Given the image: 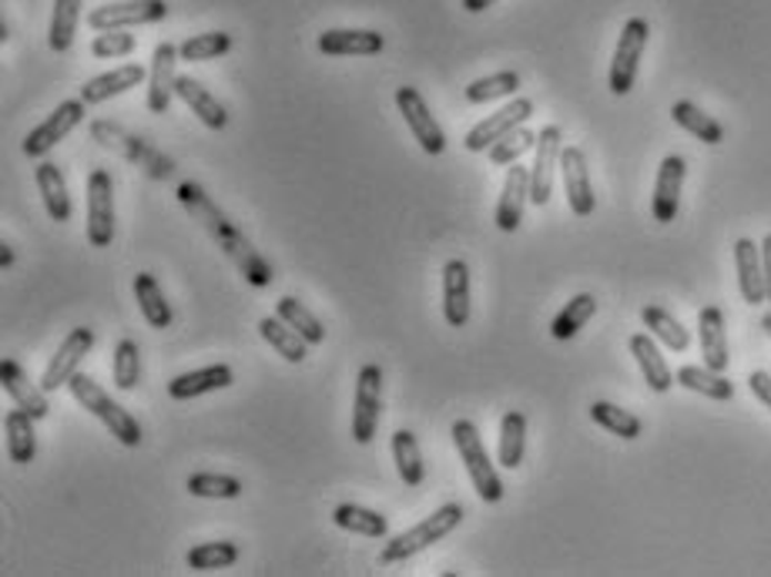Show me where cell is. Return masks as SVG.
<instances>
[{"label": "cell", "mask_w": 771, "mask_h": 577, "mask_svg": "<svg viewBox=\"0 0 771 577\" xmlns=\"http://www.w3.org/2000/svg\"><path fill=\"white\" fill-rule=\"evenodd\" d=\"M443 316L453 330L470 323V265L463 259L443 265Z\"/></svg>", "instance_id": "15"}, {"label": "cell", "mask_w": 771, "mask_h": 577, "mask_svg": "<svg viewBox=\"0 0 771 577\" xmlns=\"http://www.w3.org/2000/svg\"><path fill=\"white\" fill-rule=\"evenodd\" d=\"M179 202H182V209L192 215V222H199L215 242H222V239H229L232 232H235V225L229 222V215L205 195V189L202 185H195V182H182L179 185Z\"/></svg>", "instance_id": "17"}, {"label": "cell", "mask_w": 771, "mask_h": 577, "mask_svg": "<svg viewBox=\"0 0 771 577\" xmlns=\"http://www.w3.org/2000/svg\"><path fill=\"white\" fill-rule=\"evenodd\" d=\"M81 4H84V0H54L51 31H48L51 51H58V54L71 51L74 34H78V21H81Z\"/></svg>", "instance_id": "41"}, {"label": "cell", "mask_w": 771, "mask_h": 577, "mask_svg": "<svg viewBox=\"0 0 771 577\" xmlns=\"http://www.w3.org/2000/svg\"><path fill=\"white\" fill-rule=\"evenodd\" d=\"M134 300H138V310L141 316L148 320L151 330H169L172 326V306L162 293L159 279H154L151 272H138L134 275Z\"/></svg>", "instance_id": "26"}, {"label": "cell", "mask_w": 771, "mask_h": 577, "mask_svg": "<svg viewBox=\"0 0 771 577\" xmlns=\"http://www.w3.org/2000/svg\"><path fill=\"white\" fill-rule=\"evenodd\" d=\"M674 379H678L684 389L701 393V396H708V399H714V403H728V399L734 396V383H731L724 373L711 370V366H681V370L674 373Z\"/></svg>", "instance_id": "31"}, {"label": "cell", "mask_w": 771, "mask_h": 577, "mask_svg": "<svg viewBox=\"0 0 771 577\" xmlns=\"http://www.w3.org/2000/svg\"><path fill=\"white\" fill-rule=\"evenodd\" d=\"M0 383H4V393L14 399V406L28 409L34 419H44L51 413L48 406V389L44 386H34L28 379V373L14 363V360H4L0 363Z\"/></svg>", "instance_id": "21"}, {"label": "cell", "mask_w": 771, "mask_h": 577, "mask_svg": "<svg viewBox=\"0 0 771 577\" xmlns=\"http://www.w3.org/2000/svg\"><path fill=\"white\" fill-rule=\"evenodd\" d=\"M684 175H688V165L681 155H668L658 169V179H655V199H651V212H655V222L668 225L678 219V209H681V185H684Z\"/></svg>", "instance_id": "16"}, {"label": "cell", "mask_w": 771, "mask_h": 577, "mask_svg": "<svg viewBox=\"0 0 771 577\" xmlns=\"http://www.w3.org/2000/svg\"><path fill=\"white\" fill-rule=\"evenodd\" d=\"M453 444H456V454L463 460V467H467L470 480H474V490L484 504H500L504 500V484L497 477V467L480 441V429L477 423L470 419H456L453 423Z\"/></svg>", "instance_id": "1"}, {"label": "cell", "mask_w": 771, "mask_h": 577, "mask_svg": "<svg viewBox=\"0 0 771 577\" xmlns=\"http://www.w3.org/2000/svg\"><path fill=\"white\" fill-rule=\"evenodd\" d=\"M671 118H674V124H681L688 134H694L704 144H721L724 141V128L711 114H704L698 104H691V101H674Z\"/></svg>", "instance_id": "40"}, {"label": "cell", "mask_w": 771, "mask_h": 577, "mask_svg": "<svg viewBox=\"0 0 771 577\" xmlns=\"http://www.w3.org/2000/svg\"><path fill=\"white\" fill-rule=\"evenodd\" d=\"M698 340H701V356L704 366L724 373L731 363V350H728V330H724V313L718 306H704L698 313Z\"/></svg>", "instance_id": "22"}, {"label": "cell", "mask_w": 771, "mask_h": 577, "mask_svg": "<svg viewBox=\"0 0 771 577\" xmlns=\"http://www.w3.org/2000/svg\"><path fill=\"white\" fill-rule=\"evenodd\" d=\"M114 239V185L104 169L88 175V242L108 249Z\"/></svg>", "instance_id": "10"}, {"label": "cell", "mask_w": 771, "mask_h": 577, "mask_svg": "<svg viewBox=\"0 0 771 577\" xmlns=\"http://www.w3.org/2000/svg\"><path fill=\"white\" fill-rule=\"evenodd\" d=\"M68 389H71V396H74L91 416H98V419L111 429V437H114L121 447H138V444H141V423H138L121 403H114L91 376L78 373V376L68 383Z\"/></svg>", "instance_id": "3"}, {"label": "cell", "mask_w": 771, "mask_h": 577, "mask_svg": "<svg viewBox=\"0 0 771 577\" xmlns=\"http://www.w3.org/2000/svg\"><path fill=\"white\" fill-rule=\"evenodd\" d=\"M648 38H651V24L645 18H631L621 28V41H617L613 61H610V78H607V84H610V91L617 98L631 94L638 68H641V54L648 48Z\"/></svg>", "instance_id": "4"}, {"label": "cell", "mask_w": 771, "mask_h": 577, "mask_svg": "<svg viewBox=\"0 0 771 577\" xmlns=\"http://www.w3.org/2000/svg\"><path fill=\"white\" fill-rule=\"evenodd\" d=\"M537 144V134L534 131H527L524 124L520 128H514L510 134H504L494 149H490V162L494 165H517L530 149Z\"/></svg>", "instance_id": "47"}, {"label": "cell", "mask_w": 771, "mask_h": 577, "mask_svg": "<svg viewBox=\"0 0 771 577\" xmlns=\"http://www.w3.org/2000/svg\"><path fill=\"white\" fill-rule=\"evenodd\" d=\"M494 4H497V0H463V11H467V14H484Z\"/></svg>", "instance_id": "51"}, {"label": "cell", "mask_w": 771, "mask_h": 577, "mask_svg": "<svg viewBox=\"0 0 771 577\" xmlns=\"http://www.w3.org/2000/svg\"><path fill=\"white\" fill-rule=\"evenodd\" d=\"M383 416V370L376 363H366L356 379V399H353V441L366 447Z\"/></svg>", "instance_id": "5"}, {"label": "cell", "mask_w": 771, "mask_h": 577, "mask_svg": "<svg viewBox=\"0 0 771 577\" xmlns=\"http://www.w3.org/2000/svg\"><path fill=\"white\" fill-rule=\"evenodd\" d=\"M169 18L165 0H121V4H101L88 14L94 31H128L141 24H159Z\"/></svg>", "instance_id": "6"}, {"label": "cell", "mask_w": 771, "mask_h": 577, "mask_svg": "<svg viewBox=\"0 0 771 577\" xmlns=\"http://www.w3.org/2000/svg\"><path fill=\"white\" fill-rule=\"evenodd\" d=\"M631 353H635V360H638V366L645 373V383L655 393H668L674 386V373L665 363V356H661V350H658V343H655L651 333H635L631 336Z\"/></svg>", "instance_id": "24"}, {"label": "cell", "mask_w": 771, "mask_h": 577, "mask_svg": "<svg viewBox=\"0 0 771 577\" xmlns=\"http://www.w3.org/2000/svg\"><path fill=\"white\" fill-rule=\"evenodd\" d=\"M144 81V68L141 64H121L108 74H98L91 78L84 88H81V101L84 104H101L114 94H124L128 88H138Z\"/></svg>", "instance_id": "27"}, {"label": "cell", "mask_w": 771, "mask_h": 577, "mask_svg": "<svg viewBox=\"0 0 771 577\" xmlns=\"http://www.w3.org/2000/svg\"><path fill=\"white\" fill-rule=\"evenodd\" d=\"M84 114H88V104H84L81 98L61 101V104L24 138V155H28V159H44L58 141H64V138L84 121Z\"/></svg>", "instance_id": "8"}, {"label": "cell", "mask_w": 771, "mask_h": 577, "mask_svg": "<svg viewBox=\"0 0 771 577\" xmlns=\"http://www.w3.org/2000/svg\"><path fill=\"white\" fill-rule=\"evenodd\" d=\"M182 61L179 48L162 41L151 54V68H148V111L151 114H169L175 94H179V74L175 64Z\"/></svg>", "instance_id": "11"}, {"label": "cell", "mask_w": 771, "mask_h": 577, "mask_svg": "<svg viewBox=\"0 0 771 577\" xmlns=\"http://www.w3.org/2000/svg\"><path fill=\"white\" fill-rule=\"evenodd\" d=\"M393 460H396V470H399V480L406 487H419L423 477H426V464H423V454H419V444L409 429H396L393 433Z\"/></svg>", "instance_id": "33"}, {"label": "cell", "mask_w": 771, "mask_h": 577, "mask_svg": "<svg viewBox=\"0 0 771 577\" xmlns=\"http://www.w3.org/2000/svg\"><path fill=\"white\" fill-rule=\"evenodd\" d=\"M34 179H38V192H41V202H44L48 215L54 222H68L71 219V195H68V182H64L61 169L51 165V162H41Z\"/></svg>", "instance_id": "30"}, {"label": "cell", "mask_w": 771, "mask_h": 577, "mask_svg": "<svg viewBox=\"0 0 771 577\" xmlns=\"http://www.w3.org/2000/svg\"><path fill=\"white\" fill-rule=\"evenodd\" d=\"M530 118H534V101H530V98H514L507 108H500V111L487 114L477 128H470V131H467V138H463V149L474 152V155L490 152L504 134H510L514 128L527 124Z\"/></svg>", "instance_id": "7"}, {"label": "cell", "mask_w": 771, "mask_h": 577, "mask_svg": "<svg viewBox=\"0 0 771 577\" xmlns=\"http://www.w3.org/2000/svg\"><path fill=\"white\" fill-rule=\"evenodd\" d=\"M219 249H222V252L229 255V262H232V265L245 275V282H248V285H255V288L272 285V279H275V275H272V265H268V262H265L255 249H252V242H248L239 229H235L229 239H222V242H219Z\"/></svg>", "instance_id": "23"}, {"label": "cell", "mask_w": 771, "mask_h": 577, "mask_svg": "<svg viewBox=\"0 0 771 577\" xmlns=\"http://www.w3.org/2000/svg\"><path fill=\"white\" fill-rule=\"evenodd\" d=\"M185 487L192 497H209V500H235L245 490L242 480L229 474H192Z\"/></svg>", "instance_id": "46"}, {"label": "cell", "mask_w": 771, "mask_h": 577, "mask_svg": "<svg viewBox=\"0 0 771 577\" xmlns=\"http://www.w3.org/2000/svg\"><path fill=\"white\" fill-rule=\"evenodd\" d=\"M235 560H239V547L232 540H209L185 554V564L192 570H222V567H232Z\"/></svg>", "instance_id": "43"}, {"label": "cell", "mask_w": 771, "mask_h": 577, "mask_svg": "<svg viewBox=\"0 0 771 577\" xmlns=\"http://www.w3.org/2000/svg\"><path fill=\"white\" fill-rule=\"evenodd\" d=\"M232 379H235L232 366H225V363L205 366V370L175 376V379L169 383V396H172V399H195V396H205V393H215V389L232 386Z\"/></svg>", "instance_id": "25"}, {"label": "cell", "mask_w": 771, "mask_h": 577, "mask_svg": "<svg viewBox=\"0 0 771 577\" xmlns=\"http://www.w3.org/2000/svg\"><path fill=\"white\" fill-rule=\"evenodd\" d=\"M534 152H537V159H534V169H530V202L547 205L550 195H554V172H557V162H560V152H564V131L557 124L540 128Z\"/></svg>", "instance_id": "12"}, {"label": "cell", "mask_w": 771, "mask_h": 577, "mask_svg": "<svg viewBox=\"0 0 771 577\" xmlns=\"http://www.w3.org/2000/svg\"><path fill=\"white\" fill-rule=\"evenodd\" d=\"M594 316H597V300H594L590 293H580V296H574V300L557 313V320H554V326H550V336L560 340V343H567V340H574Z\"/></svg>", "instance_id": "37"}, {"label": "cell", "mask_w": 771, "mask_h": 577, "mask_svg": "<svg viewBox=\"0 0 771 577\" xmlns=\"http://www.w3.org/2000/svg\"><path fill=\"white\" fill-rule=\"evenodd\" d=\"M275 316L285 320L308 346H323V343H326V326H323L313 313H308L295 296H282V300L275 303Z\"/></svg>", "instance_id": "36"}, {"label": "cell", "mask_w": 771, "mask_h": 577, "mask_svg": "<svg viewBox=\"0 0 771 577\" xmlns=\"http://www.w3.org/2000/svg\"><path fill=\"white\" fill-rule=\"evenodd\" d=\"M229 51H232V38H229L225 31L195 34V38H189L185 44H179V54H182V61H189V64L215 61V58H222V54H229Z\"/></svg>", "instance_id": "45"}, {"label": "cell", "mask_w": 771, "mask_h": 577, "mask_svg": "<svg viewBox=\"0 0 771 577\" xmlns=\"http://www.w3.org/2000/svg\"><path fill=\"white\" fill-rule=\"evenodd\" d=\"M761 269H764V293L771 303V235H764V242H761Z\"/></svg>", "instance_id": "50"}, {"label": "cell", "mask_w": 771, "mask_h": 577, "mask_svg": "<svg viewBox=\"0 0 771 577\" xmlns=\"http://www.w3.org/2000/svg\"><path fill=\"white\" fill-rule=\"evenodd\" d=\"M11 262H14V252H11V245H4V249H0V265L8 269Z\"/></svg>", "instance_id": "52"}, {"label": "cell", "mask_w": 771, "mask_h": 577, "mask_svg": "<svg viewBox=\"0 0 771 577\" xmlns=\"http://www.w3.org/2000/svg\"><path fill=\"white\" fill-rule=\"evenodd\" d=\"M258 333H262V340L285 360V363H302L305 360V340L285 323V320H278V316H265L262 323H258Z\"/></svg>", "instance_id": "34"}, {"label": "cell", "mask_w": 771, "mask_h": 577, "mask_svg": "<svg viewBox=\"0 0 771 577\" xmlns=\"http://www.w3.org/2000/svg\"><path fill=\"white\" fill-rule=\"evenodd\" d=\"M517 88H520V74H517V71H497V74H490V78L474 81L467 91H463V98H467L470 104H487V101L517 94Z\"/></svg>", "instance_id": "44"}, {"label": "cell", "mask_w": 771, "mask_h": 577, "mask_svg": "<svg viewBox=\"0 0 771 577\" xmlns=\"http://www.w3.org/2000/svg\"><path fill=\"white\" fill-rule=\"evenodd\" d=\"M734 269H738L741 300H744L748 306L768 303V293H764V269H761V249H758L751 239H738V242H734Z\"/></svg>", "instance_id": "20"}, {"label": "cell", "mask_w": 771, "mask_h": 577, "mask_svg": "<svg viewBox=\"0 0 771 577\" xmlns=\"http://www.w3.org/2000/svg\"><path fill=\"white\" fill-rule=\"evenodd\" d=\"M179 98L192 108V114H199V121L212 131H222L229 124V111L222 108V101L195 78H179Z\"/></svg>", "instance_id": "28"}, {"label": "cell", "mask_w": 771, "mask_h": 577, "mask_svg": "<svg viewBox=\"0 0 771 577\" xmlns=\"http://www.w3.org/2000/svg\"><path fill=\"white\" fill-rule=\"evenodd\" d=\"M530 199V169H524L520 162L507 172L500 202H497V229L500 232H517L524 222V209Z\"/></svg>", "instance_id": "19"}, {"label": "cell", "mask_w": 771, "mask_h": 577, "mask_svg": "<svg viewBox=\"0 0 771 577\" xmlns=\"http://www.w3.org/2000/svg\"><path fill=\"white\" fill-rule=\"evenodd\" d=\"M590 419H594L597 426H603L607 433H613V437H621V441H638L641 429H645V423H641L635 413H628V409H621V406H613V403H607V399L590 403Z\"/></svg>", "instance_id": "39"}, {"label": "cell", "mask_w": 771, "mask_h": 577, "mask_svg": "<svg viewBox=\"0 0 771 577\" xmlns=\"http://www.w3.org/2000/svg\"><path fill=\"white\" fill-rule=\"evenodd\" d=\"M319 51L329 58H373L386 48V38L379 31H353V28H336L319 34Z\"/></svg>", "instance_id": "18"}, {"label": "cell", "mask_w": 771, "mask_h": 577, "mask_svg": "<svg viewBox=\"0 0 771 577\" xmlns=\"http://www.w3.org/2000/svg\"><path fill=\"white\" fill-rule=\"evenodd\" d=\"M333 520H336V527H343V530H349V534H359V537H376V540H383V537L389 534L386 517L376 514V510H369V507H359V504H339V507L333 510Z\"/></svg>", "instance_id": "35"}, {"label": "cell", "mask_w": 771, "mask_h": 577, "mask_svg": "<svg viewBox=\"0 0 771 577\" xmlns=\"http://www.w3.org/2000/svg\"><path fill=\"white\" fill-rule=\"evenodd\" d=\"M560 179H564V192H567V205L574 215L587 219L594 215V185H590V169H587V155L577 144H564L560 152Z\"/></svg>", "instance_id": "14"}, {"label": "cell", "mask_w": 771, "mask_h": 577, "mask_svg": "<svg viewBox=\"0 0 771 577\" xmlns=\"http://www.w3.org/2000/svg\"><path fill=\"white\" fill-rule=\"evenodd\" d=\"M761 330H764V333H768V336H771V313H768V316H764V320H761Z\"/></svg>", "instance_id": "53"}, {"label": "cell", "mask_w": 771, "mask_h": 577, "mask_svg": "<svg viewBox=\"0 0 771 577\" xmlns=\"http://www.w3.org/2000/svg\"><path fill=\"white\" fill-rule=\"evenodd\" d=\"M91 346H94V333H91L88 326L71 330V333L64 336V343L58 346V353L51 356V363H48V370H44V376H41V386H44L48 393L68 386V383L78 376V370H81L84 356L91 353Z\"/></svg>", "instance_id": "13"}, {"label": "cell", "mask_w": 771, "mask_h": 577, "mask_svg": "<svg viewBox=\"0 0 771 577\" xmlns=\"http://www.w3.org/2000/svg\"><path fill=\"white\" fill-rule=\"evenodd\" d=\"M641 323L648 326V333L655 336V340H661L668 350H674V353H684L688 346H691V333L668 313V310H661V306H645L641 310Z\"/></svg>", "instance_id": "38"}, {"label": "cell", "mask_w": 771, "mask_h": 577, "mask_svg": "<svg viewBox=\"0 0 771 577\" xmlns=\"http://www.w3.org/2000/svg\"><path fill=\"white\" fill-rule=\"evenodd\" d=\"M748 389L754 393L758 403H764V406L771 409V373H768V370H754V373L748 376Z\"/></svg>", "instance_id": "49"}, {"label": "cell", "mask_w": 771, "mask_h": 577, "mask_svg": "<svg viewBox=\"0 0 771 577\" xmlns=\"http://www.w3.org/2000/svg\"><path fill=\"white\" fill-rule=\"evenodd\" d=\"M111 376H114V386L121 393L134 389L138 379H141V350L134 340H121L114 346V356H111Z\"/></svg>", "instance_id": "42"}, {"label": "cell", "mask_w": 771, "mask_h": 577, "mask_svg": "<svg viewBox=\"0 0 771 577\" xmlns=\"http://www.w3.org/2000/svg\"><path fill=\"white\" fill-rule=\"evenodd\" d=\"M524 451H527V416L520 409L504 413L500 419V464L507 470H517L524 464Z\"/></svg>", "instance_id": "32"}, {"label": "cell", "mask_w": 771, "mask_h": 577, "mask_svg": "<svg viewBox=\"0 0 771 577\" xmlns=\"http://www.w3.org/2000/svg\"><path fill=\"white\" fill-rule=\"evenodd\" d=\"M134 34L128 31H101L94 41H91V54L94 58H128L134 51Z\"/></svg>", "instance_id": "48"}, {"label": "cell", "mask_w": 771, "mask_h": 577, "mask_svg": "<svg viewBox=\"0 0 771 577\" xmlns=\"http://www.w3.org/2000/svg\"><path fill=\"white\" fill-rule=\"evenodd\" d=\"M4 429H8V454H11V464H31L38 457V433H34V416L28 409H11L8 419H4Z\"/></svg>", "instance_id": "29"}, {"label": "cell", "mask_w": 771, "mask_h": 577, "mask_svg": "<svg viewBox=\"0 0 771 577\" xmlns=\"http://www.w3.org/2000/svg\"><path fill=\"white\" fill-rule=\"evenodd\" d=\"M463 517H467V514H463L459 504H443V507H436V510H433L429 517H423L416 527H409V530L389 537V544L379 550V564L389 567V564H399V560H406V557L426 550L429 544H436V540H443L446 534H453V530L463 524Z\"/></svg>", "instance_id": "2"}, {"label": "cell", "mask_w": 771, "mask_h": 577, "mask_svg": "<svg viewBox=\"0 0 771 577\" xmlns=\"http://www.w3.org/2000/svg\"><path fill=\"white\" fill-rule=\"evenodd\" d=\"M396 108H399V114H403L409 134L419 141V149H423L426 155H443L446 134H443L439 121L433 118L426 98H423L416 88H396Z\"/></svg>", "instance_id": "9"}]
</instances>
